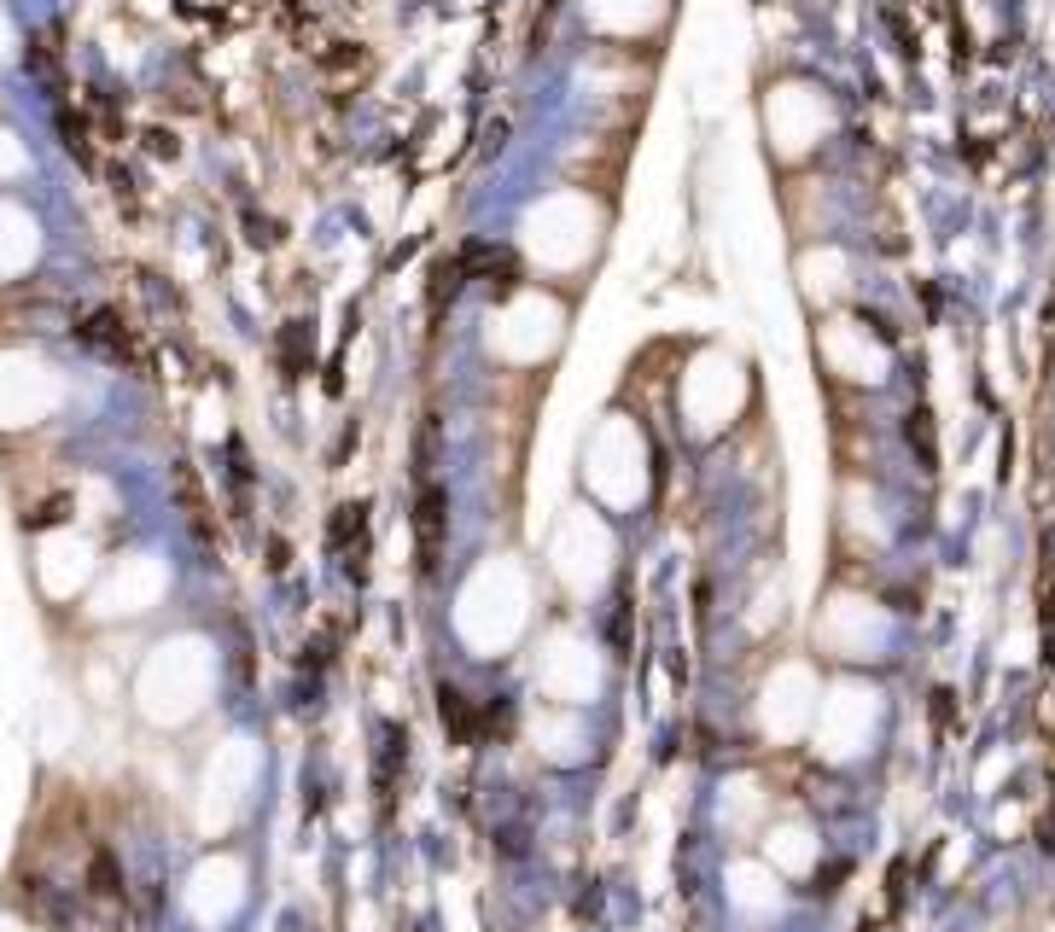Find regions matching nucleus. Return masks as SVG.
<instances>
[{"label":"nucleus","instance_id":"nucleus-1","mask_svg":"<svg viewBox=\"0 0 1055 932\" xmlns=\"http://www.w3.org/2000/svg\"><path fill=\"white\" fill-rule=\"evenodd\" d=\"M414 536H420V566L438 571V554H443V490H426V496H420Z\"/></svg>","mask_w":1055,"mask_h":932},{"label":"nucleus","instance_id":"nucleus-2","mask_svg":"<svg viewBox=\"0 0 1055 932\" xmlns=\"http://www.w3.org/2000/svg\"><path fill=\"white\" fill-rule=\"evenodd\" d=\"M443 729L455 734V740H473V705H467V694H455V688H443Z\"/></svg>","mask_w":1055,"mask_h":932},{"label":"nucleus","instance_id":"nucleus-3","mask_svg":"<svg viewBox=\"0 0 1055 932\" xmlns=\"http://www.w3.org/2000/svg\"><path fill=\"white\" fill-rule=\"evenodd\" d=\"M88 892L94 898H117L123 886H117V863H111V851H94V863H88Z\"/></svg>","mask_w":1055,"mask_h":932}]
</instances>
